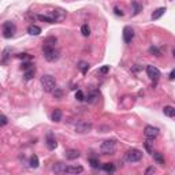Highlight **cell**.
Wrapping results in <instances>:
<instances>
[{
    "instance_id": "obj_12",
    "label": "cell",
    "mask_w": 175,
    "mask_h": 175,
    "mask_svg": "<svg viewBox=\"0 0 175 175\" xmlns=\"http://www.w3.org/2000/svg\"><path fill=\"white\" fill-rule=\"evenodd\" d=\"M84 173V168L81 166H68L66 167V174H81Z\"/></svg>"
},
{
    "instance_id": "obj_6",
    "label": "cell",
    "mask_w": 175,
    "mask_h": 175,
    "mask_svg": "<svg viewBox=\"0 0 175 175\" xmlns=\"http://www.w3.org/2000/svg\"><path fill=\"white\" fill-rule=\"evenodd\" d=\"M15 33V25L12 22H6L3 25V37L4 38H11Z\"/></svg>"
},
{
    "instance_id": "obj_39",
    "label": "cell",
    "mask_w": 175,
    "mask_h": 175,
    "mask_svg": "<svg viewBox=\"0 0 175 175\" xmlns=\"http://www.w3.org/2000/svg\"><path fill=\"white\" fill-rule=\"evenodd\" d=\"M168 78H170L171 81H173V80H175V70H173V71L170 72V77H168Z\"/></svg>"
},
{
    "instance_id": "obj_4",
    "label": "cell",
    "mask_w": 175,
    "mask_h": 175,
    "mask_svg": "<svg viewBox=\"0 0 175 175\" xmlns=\"http://www.w3.org/2000/svg\"><path fill=\"white\" fill-rule=\"evenodd\" d=\"M116 151V141L115 140H107L100 145V152L103 155H112Z\"/></svg>"
},
{
    "instance_id": "obj_11",
    "label": "cell",
    "mask_w": 175,
    "mask_h": 175,
    "mask_svg": "<svg viewBox=\"0 0 175 175\" xmlns=\"http://www.w3.org/2000/svg\"><path fill=\"white\" fill-rule=\"evenodd\" d=\"M64 156H66V159H68V160H75V159H78V157H80V151H77V149H68V151H66Z\"/></svg>"
},
{
    "instance_id": "obj_20",
    "label": "cell",
    "mask_w": 175,
    "mask_h": 175,
    "mask_svg": "<svg viewBox=\"0 0 175 175\" xmlns=\"http://www.w3.org/2000/svg\"><path fill=\"white\" fill-rule=\"evenodd\" d=\"M34 72H36L34 66H32L30 68H28V70H25V80H26V81H30L32 78L34 77Z\"/></svg>"
},
{
    "instance_id": "obj_17",
    "label": "cell",
    "mask_w": 175,
    "mask_h": 175,
    "mask_svg": "<svg viewBox=\"0 0 175 175\" xmlns=\"http://www.w3.org/2000/svg\"><path fill=\"white\" fill-rule=\"evenodd\" d=\"M152 156H153V159H155V161H156L157 164L164 166V157H163V155H161L160 152H153V153H152Z\"/></svg>"
},
{
    "instance_id": "obj_3",
    "label": "cell",
    "mask_w": 175,
    "mask_h": 175,
    "mask_svg": "<svg viewBox=\"0 0 175 175\" xmlns=\"http://www.w3.org/2000/svg\"><path fill=\"white\" fill-rule=\"evenodd\" d=\"M125 159L129 163H137V161H140L142 159V152L135 149V148H131V149H129L126 153H125Z\"/></svg>"
},
{
    "instance_id": "obj_2",
    "label": "cell",
    "mask_w": 175,
    "mask_h": 175,
    "mask_svg": "<svg viewBox=\"0 0 175 175\" xmlns=\"http://www.w3.org/2000/svg\"><path fill=\"white\" fill-rule=\"evenodd\" d=\"M42 51H44L45 60L55 62L59 59V51L55 49V47H52V45H44V47H42Z\"/></svg>"
},
{
    "instance_id": "obj_22",
    "label": "cell",
    "mask_w": 175,
    "mask_h": 175,
    "mask_svg": "<svg viewBox=\"0 0 175 175\" xmlns=\"http://www.w3.org/2000/svg\"><path fill=\"white\" fill-rule=\"evenodd\" d=\"M52 120L56 122V123L62 120V111L59 110V108H56V110L52 112Z\"/></svg>"
},
{
    "instance_id": "obj_24",
    "label": "cell",
    "mask_w": 175,
    "mask_h": 175,
    "mask_svg": "<svg viewBox=\"0 0 175 175\" xmlns=\"http://www.w3.org/2000/svg\"><path fill=\"white\" fill-rule=\"evenodd\" d=\"M38 166H40V161H38V157L36 156V155H33V156L30 157V167H32V168H37Z\"/></svg>"
},
{
    "instance_id": "obj_7",
    "label": "cell",
    "mask_w": 175,
    "mask_h": 175,
    "mask_svg": "<svg viewBox=\"0 0 175 175\" xmlns=\"http://www.w3.org/2000/svg\"><path fill=\"white\" fill-rule=\"evenodd\" d=\"M147 74H148V77H149L151 80H153V81H157L160 78L159 68L155 67V66H147Z\"/></svg>"
},
{
    "instance_id": "obj_10",
    "label": "cell",
    "mask_w": 175,
    "mask_h": 175,
    "mask_svg": "<svg viewBox=\"0 0 175 175\" xmlns=\"http://www.w3.org/2000/svg\"><path fill=\"white\" fill-rule=\"evenodd\" d=\"M133 37H134V32H133V29H131L130 26H126V28L123 29V41L129 44V42H131Z\"/></svg>"
},
{
    "instance_id": "obj_9",
    "label": "cell",
    "mask_w": 175,
    "mask_h": 175,
    "mask_svg": "<svg viewBox=\"0 0 175 175\" xmlns=\"http://www.w3.org/2000/svg\"><path fill=\"white\" fill-rule=\"evenodd\" d=\"M144 134H145V137H148V138H156L157 135H159V129L148 125V126H145V129H144Z\"/></svg>"
},
{
    "instance_id": "obj_26",
    "label": "cell",
    "mask_w": 175,
    "mask_h": 175,
    "mask_svg": "<svg viewBox=\"0 0 175 175\" xmlns=\"http://www.w3.org/2000/svg\"><path fill=\"white\" fill-rule=\"evenodd\" d=\"M103 170L107 171V173H114V171H115V166L112 163H105V164H103Z\"/></svg>"
},
{
    "instance_id": "obj_27",
    "label": "cell",
    "mask_w": 175,
    "mask_h": 175,
    "mask_svg": "<svg viewBox=\"0 0 175 175\" xmlns=\"http://www.w3.org/2000/svg\"><path fill=\"white\" fill-rule=\"evenodd\" d=\"M81 33L85 36V37H89V36H90V29H89V26L88 25H82Z\"/></svg>"
},
{
    "instance_id": "obj_15",
    "label": "cell",
    "mask_w": 175,
    "mask_h": 175,
    "mask_svg": "<svg viewBox=\"0 0 175 175\" xmlns=\"http://www.w3.org/2000/svg\"><path fill=\"white\" fill-rule=\"evenodd\" d=\"M52 171L56 174H62V173H66V166L62 163H56L52 166Z\"/></svg>"
},
{
    "instance_id": "obj_21",
    "label": "cell",
    "mask_w": 175,
    "mask_h": 175,
    "mask_svg": "<svg viewBox=\"0 0 175 175\" xmlns=\"http://www.w3.org/2000/svg\"><path fill=\"white\" fill-rule=\"evenodd\" d=\"M163 112H164V115H167V116H170V118H174L175 116V108L171 107V105L164 107L163 108Z\"/></svg>"
},
{
    "instance_id": "obj_37",
    "label": "cell",
    "mask_w": 175,
    "mask_h": 175,
    "mask_svg": "<svg viewBox=\"0 0 175 175\" xmlns=\"http://www.w3.org/2000/svg\"><path fill=\"white\" fill-rule=\"evenodd\" d=\"M18 58H19V59H30V56H29L28 54H19Z\"/></svg>"
},
{
    "instance_id": "obj_38",
    "label": "cell",
    "mask_w": 175,
    "mask_h": 175,
    "mask_svg": "<svg viewBox=\"0 0 175 175\" xmlns=\"http://www.w3.org/2000/svg\"><path fill=\"white\" fill-rule=\"evenodd\" d=\"M32 67V63H24L22 64V68H24V70H28V68H30Z\"/></svg>"
},
{
    "instance_id": "obj_25",
    "label": "cell",
    "mask_w": 175,
    "mask_h": 175,
    "mask_svg": "<svg viewBox=\"0 0 175 175\" xmlns=\"http://www.w3.org/2000/svg\"><path fill=\"white\" fill-rule=\"evenodd\" d=\"M78 68L82 71V74H86L88 70H89V63L86 62H80V66H78Z\"/></svg>"
},
{
    "instance_id": "obj_13",
    "label": "cell",
    "mask_w": 175,
    "mask_h": 175,
    "mask_svg": "<svg viewBox=\"0 0 175 175\" xmlns=\"http://www.w3.org/2000/svg\"><path fill=\"white\" fill-rule=\"evenodd\" d=\"M47 147H48V149H51V151H54L55 148L58 147V142H56V140L52 137V134H48V137H47Z\"/></svg>"
},
{
    "instance_id": "obj_34",
    "label": "cell",
    "mask_w": 175,
    "mask_h": 175,
    "mask_svg": "<svg viewBox=\"0 0 175 175\" xmlns=\"http://www.w3.org/2000/svg\"><path fill=\"white\" fill-rule=\"evenodd\" d=\"M54 96H55V97H62V90H59V89L56 88L54 90Z\"/></svg>"
},
{
    "instance_id": "obj_35",
    "label": "cell",
    "mask_w": 175,
    "mask_h": 175,
    "mask_svg": "<svg viewBox=\"0 0 175 175\" xmlns=\"http://www.w3.org/2000/svg\"><path fill=\"white\" fill-rule=\"evenodd\" d=\"M7 122H8L7 116H6V115H2V126H6V125H7Z\"/></svg>"
},
{
    "instance_id": "obj_30",
    "label": "cell",
    "mask_w": 175,
    "mask_h": 175,
    "mask_svg": "<svg viewBox=\"0 0 175 175\" xmlns=\"http://www.w3.org/2000/svg\"><path fill=\"white\" fill-rule=\"evenodd\" d=\"M89 163H90V166L92 168H98V160L97 159H94V157H92V159H89Z\"/></svg>"
},
{
    "instance_id": "obj_19",
    "label": "cell",
    "mask_w": 175,
    "mask_h": 175,
    "mask_svg": "<svg viewBox=\"0 0 175 175\" xmlns=\"http://www.w3.org/2000/svg\"><path fill=\"white\" fill-rule=\"evenodd\" d=\"M97 98H98V93L96 90H92L90 93L88 94V97H86V100H88V103H90V104H93L97 101Z\"/></svg>"
},
{
    "instance_id": "obj_31",
    "label": "cell",
    "mask_w": 175,
    "mask_h": 175,
    "mask_svg": "<svg viewBox=\"0 0 175 175\" xmlns=\"http://www.w3.org/2000/svg\"><path fill=\"white\" fill-rule=\"evenodd\" d=\"M149 52H151V54H153L155 56H160V51L156 47H151L149 48Z\"/></svg>"
},
{
    "instance_id": "obj_29",
    "label": "cell",
    "mask_w": 175,
    "mask_h": 175,
    "mask_svg": "<svg viewBox=\"0 0 175 175\" xmlns=\"http://www.w3.org/2000/svg\"><path fill=\"white\" fill-rule=\"evenodd\" d=\"M75 98H77L78 101H84L85 100L84 92H82V90H77V93H75Z\"/></svg>"
},
{
    "instance_id": "obj_16",
    "label": "cell",
    "mask_w": 175,
    "mask_h": 175,
    "mask_svg": "<svg viewBox=\"0 0 175 175\" xmlns=\"http://www.w3.org/2000/svg\"><path fill=\"white\" fill-rule=\"evenodd\" d=\"M166 12V7H160V8H157V10H155L153 11V14H152V21H156V19H159L161 15Z\"/></svg>"
},
{
    "instance_id": "obj_1",
    "label": "cell",
    "mask_w": 175,
    "mask_h": 175,
    "mask_svg": "<svg viewBox=\"0 0 175 175\" xmlns=\"http://www.w3.org/2000/svg\"><path fill=\"white\" fill-rule=\"evenodd\" d=\"M41 86L42 90L47 92V93H52L56 89V80L52 75H44L41 78Z\"/></svg>"
},
{
    "instance_id": "obj_40",
    "label": "cell",
    "mask_w": 175,
    "mask_h": 175,
    "mask_svg": "<svg viewBox=\"0 0 175 175\" xmlns=\"http://www.w3.org/2000/svg\"><path fill=\"white\" fill-rule=\"evenodd\" d=\"M173 55H174V58H175V48H174V51H173Z\"/></svg>"
},
{
    "instance_id": "obj_32",
    "label": "cell",
    "mask_w": 175,
    "mask_h": 175,
    "mask_svg": "<svg viewBox=\"0 0 175 175\" xmlns=\"http://www.w3.org/2000/svg\"><path fill=\"white\" fill-rule=\"evenodd\" d=\"M156 173V170H155L153 167H148L147 170H145V175H151V174H155Z\"/></svg>"
},
{
    "instance_id": "obj_23",
    "label": "cell",
    "mask_w": 175,
    "mask_h": 175,
    "mask_svg": "<svg viewBox=\"0 0 175 175\" xmlns=\"http://www.w3.org/2000/svg\"><path fill=\"white\" fill-rule=\"evenodd\" d=\"M37 18L42 22H48V24H55V19L52 16H48V15H37Z\"/></svg>"
},
{
    "instance_id": "obj_14",
    "label": "cell",
    "mask_w": 175,
    "mask_h": 175,
    "mask_svg": "<svg viewBox=\"0 0 175 175\" xmlns=\"http://www.w3.org/2000/svg\"><path fill=\"white\" fill-rule=\"evenodd\" d=\"M131 8H133V15H138L141 11H142V6H141L137 0L131 2Z\"/></svg>"
},
{
    "instance_id": "obj_5",
    "label": "cell",
    "mask_w": 175,
    "mask_h": 175,
    "mask_svg": "<svg viewBox=\"0 0 175 175\" xmlns=\"http://www.w3.org/2000/svg\"><path fill=\"white\" fill-rule=\"evenodd\" d=\"M93 125L90 122H86V120H80L77 125H75V131L80 134H85V133H89L92 130Z\"/></svg>"
},
{
    "instance_id": "obj_28",
    "label": "cell",
    "mask_w": 175,
    "mask_h": 175,
    "mask_svg": "<svg viewBox=\"0 0 175 175\" xmlns=\"http://www.w3.org/2000/svg\"><path fill=\"white\" fill-rule=\"evenodd\" d=\"M55 44H56V38L55 37H49V38H47V40L44 41V45H52V47H55Z\"/></svg>"
},
{
    "instance_id": "obj_36",
    "label": "cell",
    "mask_w": 175,
    "mask_h": 175,
    "mask_svg": "<svg viewBox=\"0 0 175 175\" xmlns=\"http://www.w3.org/2000/svg\"><path fill=\"white\" fill-rule=\"evenodd\" d=\"M114 11H115V14H116V15H120V16L123 15V11H122L119 7H115V8H114Z\"/></svg>"
},
{
    "instance_id": "obj_8",
    "label": "cell",
    "mask_w": 175,
    "mask_h": 175,
    "mask_svg": "<svg viewBox=\"0 0 175 175\" xmlns=\"http://www.w3.org/2000/svg\"><path fill=\"white\" fill-rule=\"evenodd\" d=\"M66 15H67V12H66L64 10L56 8V10H54V11L51 12V15H49V16H52V18L55 19V22H62L66 18Z\"/></svg>"
},
{
    "instance_id": "obj_18",
    "label": "cell",
    "mask_w": 175,
    "mask_h": 175,
    "mask_svg": "<svg viewBox=\"0 0 175 175\" xmlns=\"http://www.w3.org/2000/svg\"><path fill=\"white\" fill-rule=\"evenodd\" d=\"M28 33L29 34H32V36H38L41 33V29L38 28V26H36V25H30L28 28Z\"/></svg>"
},
{
    "instance_id": "obj_33",
    "label": "cell",
    "mask_w": 175,
    "mask_h": 175,
    "mask_svg": "<svg viewBox=\"0 0 175 175\" xmlns=\"http://www.w3.org/2000/svg\"><path fill=\"white\" fill-rule=\"evenodd\" d=\"M108 71H110V66H104V67L100 68V72H101V74H107Z\"/></svg>"
}]
</instances>
